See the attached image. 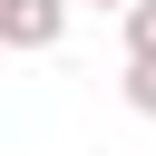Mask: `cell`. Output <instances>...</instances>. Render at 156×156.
I'll return each instance as SVG.
<instances>
[{"label":"cell","mask_w":156,"mask_h":156,"mask_svg":"<svg viewBox=\"0 0 156 156\" xmlns=\"http://www.w3.org/2000/svg\"><path fill=\"white\" fill-rule=\"evenodd\" d=\"M68 39V0H0V49H58Z\"/></svg>","instance_id":"obj_1"},{"label":"cell","mask_w":156,"mask_h":156,"mask_svg":"<svg viewBox=\"0 0 156 156\" xmlns=\"http://www.w3.org/2000/svg\"><path fill=\"white\" fill-rule=\"evenodd\" d=\"M117 39H127V58H156V0H127L117 10Z\"/></svg>","instance_id":"obj_2"},{"label":"cell","mask_w":156,"mask_h":156,"mask_svg":"<svg viewBox=\"0 0 156 156\" xmlns=\"http://www.w3.org/2000/svg\"><path fill=\"white\" fill-rule=\"evenodd\" d=\"M117 98H127L136 117H156V58H127V78H117Z\"/></svg>","instance_id":"obj_3"},{"label":"cell","mask_w":156,"mask_h":156,"mask_svg":"<svg viewBox=\"0 0 156 156\" xmlns=\"http://www.w3.org/2000/svg\"><path fill=\"white\" fill-rule=\"evenodd\" d=\"M78 10H127V0H78Z\"/></svg>","instance_id":"obj_4"}]
</instances>
